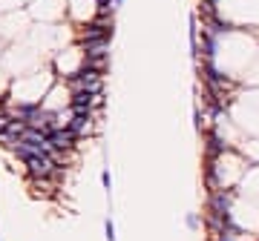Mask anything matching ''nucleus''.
Returning <instances> with one entry per match:
<instances>
[{"mask_svg": "<svg viewBox=\"0 0 259 241\" xmlns=\"http://www.w3.org/2000/svg\"><path fill=\"white\" fill-rule=\"evenodd\" d=\"M104 239L115 241V224H112V218H107V221H104Z\"/></svg>", "mask_w": 259, "mask_h": 241, "instance_id": "obj_9", "label": "nucleus"}, {"mask_svg": "<svg viewBox=\"0 0 259 241\" xmlns=\"http://www.w3.org/2000/svg\"><path fill=\"white\" fill-rule=\"evenodd\" d=\"M112 6H115V9H121V6H124V0H112Z\"/></svg>", "mask_w": 259, "mask_h": 241, "instance_id": "obj_12", "label": "nucleus"}, {"mask_svg": "<svg viewBox=\"0 0 259 241\" xmlns=\"http://www.w3.org/2000/svg\"><path fill=\"white\" fill-rule=\"evenodd\" d=\"M0 112H3V103H0Z\"/></svg>", "mask_w": 259, "mask_h": 241, "instance_id": "obj_13", "label": "nucleus"}, {"mask_svg": "<svg viewBox=\"0 0 259 241\" xmlns=\"http://www.w3.org/2000/svg\"><path fill=\"white\" fill-rule=\"evenodd\" d=\"M219 43H222V37L216 32H210L202 26V60H210V63H216L219 60Z\"/></svg>", "mask_w": 259, "mask_h": 241, "instance_id": "obj_6", "label": "nucleus"}, {"mask_svg": "<svg viewBox=\"0 0 259 241\" xmlns=\"http://www.w3.org/2000/svg\"><path fill=\"white\" fill-rule=\"evenodd\" d=\"M81 55H84V63L107 69L110 66V40H84Z\"/></svg>", "mask_w": 259, "mask_h": 241, "instance_id": "obj_3", "label": "nucleus"}, {"mask_svg": "<svg viewBox=\"0 0 259 241\" xmlns=\"http://www.w3.org/2000/svg\"><path fill=\"white\" fill-rule=\"evenodd\" d=\"M112 32H115L112 15H95L92 20L78 26V43H84V40H112Z\"/></svg>", "mask_w": 259, "mask_h": 241, "instance_id": "obj_2", "label": "nucleus"}, {"mask_svg": "<svg viewBox=\"0 0 259 241\" xmlns=\"http://www.w3.org/2000/svg\"><path fill=\"white\" fill-rule=\"evenodd\" d=\"M101 184H104V189H107V192L112 189V175H110V170H101Z\"/></svg>", "mask_w": 259, "mask_h": 241, "instance_id": "obj_11", "label": "nucleus"}, {"mask_svg": "<svg viewBox=\"0 0 259 241\" xmlns=\"http://www.w3.org/2000/svg\"><path fill=\"white\" fill-rule=\"evenodd\" d=\"M46 141H49V147L55 152H75L78 150V138L75 132L69 129V126H55L46 132Z\"/></svg>", "mask_w": 259, "mask_h": 241, "instance_id": "obj_4", "label": "nucleus"}, {"mask_svg": "<svg viewBox=\"0 0 259 241\" xmlns=\"http://www.w3.org/2000/svg\"><path fill=\"white\" fill-rule=\"evenodd\" d=\"M95 120H98V112H86V115H75L72 112V120H69V129L75 132L78 141H84L95 132Z\"/></svg>", "mask_w": 259, "mask_h": 241, "instance_id": "obj_5", "label": "nucleus"}, {"mask_svg": "<svg viewBox=\"0 0 259 241\" xmlns=\"http://www.w3.org/2000/svg\"><path fill=\"white\" fill-rule=\"evenodd\" d=\"M185 227L196 233V230H202V218H199L196 212H187V215H185Z\"/></svg>", "mask_w": 259, "mask_h": 241, "instance_id": "obj_8", "label": "nucleus"}, {"mask_svg": "<svg viewBox=\"0 0 259 241\" xmlns=\"http://www.w3.org/2000/svg\"><path fill=\"white\" fill-rule=\"evenodd\" d=\"M9 123H12V112H6V109H3V112H0V132H6V126H9Z\"/></svg>", "mask_w": 259, "mask_h": 241, "instance_id": "obj_10", "label": "nucleus"}, {"mask_svg": "<svg viewBox=\"0 0 259 241\" xmlns=\"http://www.w3.org/2000/svg\"><path fill=\"white\" fill-rule=\"evenodd\" d=\"M239 198V187H224V189H213L207 192L205 201V215H224L230 218L233 215V204Z\"/></svg>", "mask_w": 259, "mask_h": 241, "instance_id": "obj_1", "label": "nucleus"}, {"mask_svg": "<svg viewBox=\"0 0 259 241\" xmlns=\"http://www.w3.org/2000/svg\"><path fill=\"white\" fill-rule=\"evenodd\" d=\"M29 189H32L35 198H49V195H55V189H58V184L52 181V178H29Z\"/></svg>", "mask_w": 259, "mask_h": 241, "instance_id": "obj_7", "label": "nucleus"}]
</instances>
